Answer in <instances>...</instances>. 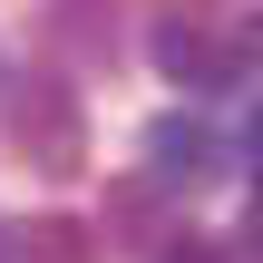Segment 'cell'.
I'll return each instance as SVG.
<instances>
[{
    "instance_id": "cell-1",
    "label": "cell",
    "mask_w": 263,
    "mask_h": 263,
    "mask_svg": "<svg viewBox=\"0 0 263 263\" xmlns=\"http://www.w3.org/2000/svg\"><path fill=\"white\" fill-rule=\"evenodd\" d=\"M10 146H20L39 176H78V166H88V107H78V88H68L59 68H29V78L10 88Z\"/></svg>"
},
{
    "instance_id": "cell-2",
    "label": "cell",
    "mask_w": 263,
    "mask_h": 263,
    "mask_svg": "<svg viewBox=\"0 0 263 263\" xmlns=\"http://www.w3.org/2000/svg\"><path fill=\"white\" fill-rule=\"evenodd\" d=\"M156 68H166L176 88H224V78H244V39H234V29H205L195 10H176V20L156 29Z\"/></svg>"
},
{
    "instance_id": "cell-3",
    "label": "cell",
    "mask_w": 263,
    "mask_h": 263,
    "mask_svg": "<svg viewBox=\"0 0 263 263\" xmlns=\"http://www.w3.org/2000/svg\"><path fill=\"white\" fill-rule=\"evenodd\" d=\"M146 156H156V166H146L156 185H185V195H195V185L224 166V137H215L205 117H156V127H146Z\"/></svg>"
},
{
    "instance_id": "cell-4",
    "label": "cell",
    "mask_w": 263,
    "mask_h": 263,
    "mask_svg": "<svg viewBox=\"0 0 263 263\" xmlns=\"http://www.w3.org/2000/svg\"><path fill=\"white\" fill-rule=\"evenodd\" d=\"M156 234H166V185H156V176H127V185L107 195V244H117V254H146Z\"/></svg>"
},
{
    "instance_id": "cell-5",
    "label": "cell",
    "mask_w": 263,
    "mask_h": 263,
    "mask_svg": "<svg viewBox=\"0 0 263 263\" xmlns=\"http://www.w3.org/2000/svg\"><path fill=\"white\" fill-rule=\"evenodd\" d=\"M29 244H39L49 263H88V244H78V224H68V215H49V224H29Z\"/></svg>"
},
{
    "instance_id": "cell-6",
    "label": "cell",
    "mask_w": 263,
    "mask_h": 263,
    "mask_svg": "<svg viewBox=\"0 0 263 263\" xmlns=\"http://www.w3.org/2000/svg\"><path fill=\"white\" fill-rule=\"evenodd\" d=\"M166 263H224V254H215V244H195V234H185V244H176V254H166Z\"/></svg>"
},
{
    "instance_id": "cell-7",
    "label": "cell",
    "mask_w": 263,
    "mask_h": 263,
    "mask_svg": "<svg viewBox=\"0 0 263 263\" xmlns=\"http://www.w3.org/2000/svg\"><path fill=\"white\" fill-rule=\"evenodd\" d=\"M244 254L263 263V195H254V215H244Z\"/></svg>"
},
{
    "instance_id": "cell-8",
    "label": "cell",
    "mask_w": 263,
    "mask_h": 263,
    "mask_svg": "<svg viewBox=\"0 0 263 263\" xmlns=\"http://www.w3.org/2000/svg\"><path fill=\"white\" fill-rule=\"evenodd\" d=\"M0 263H10V224H0Z\"/></svg>"
},
{
    "instance_id": "cell-9",
    "label": "cell",
    "mask_w": 263,
    "mask_h": 263,
    "mask_svg": "<svg viewBox=\"0 0 263 263\" xmlns=\"http://www.w3.org/2000/svg\"><path fill=\"white\" fill-rule=\"evenodd\" d=\"M254 156H263V117H254Z\"/></svg>"
}]
</instances>
